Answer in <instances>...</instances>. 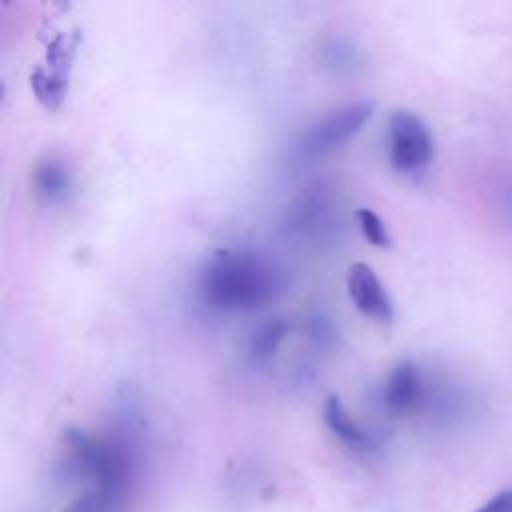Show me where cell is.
I'll list each match as a JSON object with an SVG mask.
<instances>
[{"mask_svg": "<svg viewBox=\"0 0 512 512\" xmlns=\"http://www.w3.org/2000/svg\"><path fill=\"white\" fill-rule=\"evenodd\" d=\"M140 474V444L132 428L92 434L70 428L62 434L56 460V482L106 490L132 498Z\"/></svg>", "mask_w": 512, "mask_h": 512, "instance_id": "1", "label": "cell"}, {"mask_svg": "<svg viewBox=\"0 0 512 512\" xmlns=\"http://www.w3.org/2000/svg\"><path fill=\"white\" fill-rule=\"evenodd\" d=\"M280 290V272L264 256L250 250H216L198 276L200 298L216 312L260 308L276 298Z\"/></svg>", "mask_w": 512, "mask_h": 512, "instance_id": "2", "label": "cell"}, {"mask_svg": "<svg viewBox=\"0 0 512 512\" xmlns=\"http://www.w3.org/2000/svg\"><path fill=\"white\" fill-rule=\"evenodd\" d=\"M374 112L372 102H354L346 104L328 116L310 124L298 140V154L304 158H316L332 152L334 148L348 142L356 136L366 120H370Z\"/></svg>", "mask_w": 512, "mask_h": 512, "instance_id": "3", "label": "cell"}, {"mask_svg": "<svg viewBox=\"0 0 512 512\" xmlns=\"http://www.w3.org/2000/svg\"><path fill=\"white\" fill-rule=\"evenodd\" d=\"M434 156L432 134L426 124L408 110H396L388 118V160L398 172H416Z\"/></svg>", "mask_w": 512, "mask_h": 512, "instance_id": "4", "label": "cell"}, {"mask_svg": "<svg viewBox=\"0 0 512 512\" xmlns=\"http://www.w3.org/2000/svg\"><path fill=\"white\" fill-rule=\"evenodd\" d=\"M76 40L64 34H58L46 50V62L36 66L30 74V86L38 98V102L46 110H56L66 98L68 74L74 58Z\"/></svg>", "mask_w": 512, "mask_h": 512, "instance_id": "5", "label": "cell"}, {"mask_svg": "<svg viewBox=\"0 0 512 512\" xmlns=\"http://www.w3.org/2000/svg\"><path fill=\"white\" fill-rule=\"evenodd\" d=\"M428 392V380L412 360L398 362L388 374L382 390V402L386 412L394 416H406L422 412Z\"/></svg>", "mask_w": 512, "mask_h": 512, "instance_id": "6", "label": "cell"}, {"mask_svg": "<svg viewBox=\"0 0 512 512\" xmlns=\"http://www.w3.org/2000/svg\"><path fill=\"white\" fill-rule=\"evenodd\" d=\"M346 290L358 312L378 322H392L394 318L392 300L384 284L368 264L356 262L348 268Z\"/></svg>", "mask_w": 512, "mask_h": 512, "instance_id": "7", "label": "cell"}, {"mask_svg": "<svg viewBox=\"0 0 512 512\" xmlns=\"http://www.w3.org/2000/svg\"><path fill=\"white\" fill-rule=\"evenodd\" d=\"M322 418L326 428L350 450L354 452H374L378 448V442L374 436L358 426V422L348 414L338 394H330L324 400L322 406Z\"/></svg>", "mask_w": 512, "mask_h": 512, "instance_id": "8", "label": "cell"}, {"mask_svg": "<svg viewBox=\"0 0 512 512\" xmlns=\"http://www.w3.org/2000/svg\"><path fill=\"white\" fill-rule=\"evenodd\" d=\"M32 186L42 202L60 204L72 190V172L60 158L48 156L34 166Z\"/></svg>", "mask_w": 512, "mask_h": 512, "instance_id": "9", "label": "cell"}, {"mask_svg": "<svg viewBox=\"0 0 512 512\" xmlns=\"http://www.w3.org/2000/svg\"><path fill=\"white\" fill-rule=\"evenodd\" d=\"M290 332V322L284 318H272L254 328L248 340V356L252 362H268Z\"/></svg>", "mask_w": 512, "mask_h": 512, "instance_id": "10", "label": "cell"}, {"mask_svg": "<svg viewBox=\"0 0 512 512\" xmlns=\"http://www.w3.org/2000/svg\"><path fill=\"white\" fill-rule=\"evenodd\" d=\"M326 210V192L322 186L302 190L286 210V228L304 230L312 226Z\"/></svg>", "mask_w": 512, "mask_h": 512, "instance_id": "11", "label": "cell"}, {"mask_svg": "<svg viewBox=\"0 0 512 512\" xmlns=\"http://www.w3.org/2000/svg\"><path fill=\"white\" fill-rule=\"evenodd\" d=\"M130 498L106 490H82L62 512H126Z\"/></svg>", "mask_w": 512, "mask_h": 512, "instance_id": "12", "label": "cell"}, {"mask_svg": "<svg viewBox=\"0 0 512 512\" xmlns=\"http://www.w3.org/2000/svg\"><path fill=\"white\" fill-rule=\"evenodd\" d=\"M356 220L360 226L362 236L366 238L368 244L376 246V248H390L392 246V236L386 228V224L382 222V218L370 210V208H360L356 210Z\"/></svg>", "mask_w": 512, "mask_h": 512, "instance_id": "13", "label": "cell"}, {"mask_svg": "<svg viewBox=\"0 0 512 512\" xmlns=\"http://www.w3.org/2000/svg\"><path fill=\"white\" fill-rule=\"evenodd\" d=\"M494 210L502 222L512 226V174H498L494 188Z\"/></svg>", "mask_w": 512, "mask_h": 512, "instance_id": "14", "label": "cell"}, {"mask_svg": "<svg viewBox=\"0 0 512 512\" xmlns=\"http://www.w3.org/2000/svg\"><path fill=\"white\" fill-rule=\"evenodd\" d=\"M474 512H512V488L496 494Z\"/></svg>", "mask_w": 512, "mask_h": 512, "instance_id": "15", "label": "cell"}]
</instances>
